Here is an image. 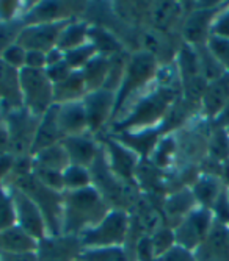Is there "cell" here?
Masks as SVG:
<instances>
[{
	"mask_svg": "<svg viewBox=\"0 0 229 261\" xmlns=\"http://www.w3.org/2000/svg\"><path fill=\"white\" fill-rule=\"evenodd\" d=\"M108 211L96 188L88 186L79 191H70L63 199L61 234L80 236L86 228L99 224Z\"/></svg>",
	"mask_w": 229,
	"mask_h": 261,
	"instance_id": "6da1fadb",
	"label": "cell"
},
{
	"mask_svg": "<svg viewBox=\"0 0 229 261\" xmlns=\"http://www.w3.org/2000/svg\"><path fill=\"white\" fill-rule=\"evenodd\" d=\"M129 218L123 210H110L105 218L95 227L80 233L83 249L124 247L129 234Z\"/></svg>",
	"mask_w": 229,
	"mask_h": 261,
	"instance_id": "7a4b0ae2",
	"label": "cell"
},
{
	"mask_svg": "<svg viewBox=\"0 0 229 261\" xmlns=\"http://www.w3.org/2000/svg\"><path fill=\"white\" fill-rule=\"evenodd\" d=\"M19 86L22 105L32 114L41 117L54 105V83L48 77L45 69H20Z\"/></svg>",
	"mask_w": 229,
	"mask_h": 261,
	"instance_id": "3957f363",
	"label": "cell"
},
{
	"mask_svg": "<svg viewBox=\"0 0 229 261\" xmlns=\"http://www.w3.org/2000/svg\"><path fill=\"white\" fill-rule=\"evenodd\" d=\"M155 70L157 63L149 52H140L129 60V63L126 64L123 82L117 91V103H114L113 114H117L121 108H124L126 102H129L133 94L139 92L154 79V75L157 74Z\"/></svg>",
	"mask_w": 229,
	"mask_h": 261,
	"instance_id": "277c9868",
	"label": "cell"
},
{
	"mask_svg": "<svg viewBox=\"0 0 229 261\" xmlns=\"http://www.w3.org/2000/svg\"><path fill=\"white\" fill-rule=\"evenodd\" d=\"M176 92L170 86L160 88L155 92H151L149 96H145L135 107V111L130 113L126 121L120 125L121 128H142L148 127L151 124H155L157 121L164 119L167 116L170 105L174 102Z\"/></svg>",
	"mask_w": 229,
	"mask_h": 261,
	"instance_id": "5b68a950",
	"label": "cell"
},
{
	"mask_svg": "<svg viewBox=\"0 0 229 261\" xmlns=\"http://www.w3.org/2000/svg\"><path fill=\"white\" fill-rule=\"evenodd\" d=\"M214 222L215 218L211 210L196 206L186 219H182L173 228L176 244L195 252L204 243V240L208 238Z\"/></svg>",
	"mask_w": 229,
	"mask_h": 261,
	"instance_id": "8992f818",
	"label": "cell"
},
{
	"mask_svg": "<svg viewBox=\"0 0 229 261\" xmlns=\"http://www.w3.org/2000/svg\"><path fill=\"white\" fill-rule=\"evenodd\" d=\"M11 197L14 202V211H16V225L20 227L27 234H30L33 240L38 243L49 236L48 224H45L44 215L38 203L20 189L13 186Z\"/></svg>",
	"mask_w": 229,
	"mask_h": 261,
	"instance_id": "52a82bcc",
	"label": "cell"
},
{
	"mask_svg": "<svg viewBox=\"0 0 229 261\" xmlns=\"http://www.w3.org/2000/svg\"><path fill=\"white\" fill-rule=\"evenodd\" d=\"M66 23L67 20L30 23V25L24 27V30L19 32L16 36V44L24 47L26 50H39L49 54L51 50L57 49L60 33Z\"/></svg>",
	"mask_w": 229,
	"mask_h": 261,
	"instance_id": "ba28073f",
	"label": "cell"
},
{
	"mask_svg": "<svg viewBox=\"0 0 229 261\" xmlns=\"http://www.w3.org/2000/svg\"><path fill=\"white\" fill-rule=\"evenodd\" d=\"M41 117L32 114L24 107L19 110H11V119L8 128V147L17 155L32 152L33 139Z\"/></svg>",
	"mask_w": 229,
	"mask_h": 261,
	"instance_id": "9c48e42d",
	"label": "cell"
},
{
	"mask_svg": "<svg viewBox=\"0 0 229 261\" xmlns=\"http://www.w3.org/2000/svg\"><path fill=\"white\" fill-rule=\"evenodd\" d=\"M83 252L79 236L57 234L38 243L36 261H74Z\"/></svg>",
	"mask_w": 229,
	"mask_h": 261,
	"instance_id": "30bf717a",
	"label": "cell"
},
{
	"mask_svg": "<svg viewBox=\"0 0 229 261\" xmlns=\"http://www.w3.org/2000/svg\"><path fill=\"white\" fill-rule=\"evenodd\" d=\"M224 5L220 4L214 8H198L190 13V16L186 19L184 29H182V35H184V39L189 45L199 47L208 44L214 20L224 8Z\"/></svg>",
	"mask_w": 229,
	"mask_h": 261,
	"instance_id": "8fae6325",
	"label": "cell"
},
{
	"mask_svg": "<svg viewBox=\"0 0 229 261\" xmlns=\"http://www.w3.org/2000/svg\"><path fill=\"white\" fill-rule=\"evenodd\" d=\"M82 102H83L85 113H86L88 130H98L114 113L117 94L111 91H107V89L91 91V92L85 94Z\"/></svg>",
	"mask_w": 229,
	"mask_h": 261,
	"instance_id": "7c38bea8",
	"label": "cell"
},
{
	"mask_svg": "<svg viewBox=\"0 0 229 261\" xmlns=\"http://www.w3.org/2000/svg\"><path fill=\"white\" fill-rule=\"evenodd\" d=\"M195 255L198 261H229V225L215 221Z\"/></svg>",
	"mask_w": 229,
	"mask_h": 261,
	"instance_id": "4fadbf2b",
	"label": "cell"
},
{
	"mask_svg": "<svg viewBox=\"0 0 229 261\" xmlns=\"http://www.w3.org/2000/svg\"><path fill=\"white\" fill-rule=\"evenodd\" d=\"M61 141H63V133L58 125V105H52L41 116L30 153L38 155L45 149L60 144Z\"/></svg>",
	"mask_w": 229,
	"mask_h": 261,
	"instance_id": "5bb4252c",
	"label": "cell"
},
{
	"mask_svg": "<svg viewBox=\"0 0 229 261\" xmlns=\"http://www.w3.org/2000/svg\"><path fill=\"white\" fill-rule=\"evenodd\" d=\"M58 125L63 133V139L67 136L83 135L88 130L86 113L82 100L58 105Z\"/></svg>",
	"mask_w": 229,
	"mask_h": 261,
	"instance_id": "9a60e30c",
	"label": "cell"
},
{
	"mask_svg": "<svg viewBox=\"0 0 229 261\" xmlns=\"http://www.w3.org/2000/svg\"><path fill=\"white\" fill-rule=\"evenodd\" d=\"M83 135L67 136L61 141V144H63L67 156H70L71 164L88 169L89 166H93V163L99 156V150L95 142L89 138H85Z\"/></svg>",
	"mask_w": 229,
	"mask_h": 261,
	"instance_id": "2e32d148",
	"label": "cell"
},
{
	"mask_svg": "<svg viewBox=\"0 0 229 261\" xmlns=\"http://www.w3.org/2000/svg\"><path fill=\"white\" fill-rule=\"evenodd\" d=\"M36 249L38 241L17 225L0 231V255L36 253Z\"/></svg>",
	"mask_w": 229,
	"mask_h": 261,
	"instance_id": "e0dca14e",
	"label": "cell"
},
{
	"mask_svg": "<svg viewBox=\"0 0 229 261\" xmlns=\"http://www.w3.org/2000/svg\"><path fill=\"white\" fill-rule=\"evenodd\" d=\"M202 108L205 116L209 119L214 117L229 103V74H224L215 82H211L208 85L204 96H202Z\"/></svg>",
	"mask_w": 229,
	"mask_h": 261,
	"instance_id": "ac0fdd59",
	"label": "cell"
},
{
	"mask_svg": "<svg viewBox=\"0 0 229 261\" xmlns=\"http://www.w3.org/2000/svg\"><path fill=\"white\" fill-rule=\"evenodd\" d=\"M226 189L224 181L215 174H202L193 185L192 193L196 199V203L202 208L212 210L221 193Z\"/></svg>",
	"mask_w": 229,
	"mask_h": 261,
	"instance_id": "d6986e66",
	"label": "cell"
},
{
	"mask_svg": "<svg viewBox=\"0 0 229 261\" xmlns=\"http://www.w3.org/2000/svg\"><path fill=\"white\" fill-rule=\"evenodd\" d=\"M0 102L10 103L13 110L24 107L19 86V70L7 66L2 60H0Z\"/></svg>",
	"mask_w": 229,
	"mask_h": 261,
	"instance_id": "ffe728a7",
	"label": "cell"
},
{
	"mask_svg": "<svg viewBox=\"0 0 229 261\" xmlns=\"http://www.w3.org/2000/svg\"><path fill=\"white\" fill-rule=\"evenodd\" d=\"M83 92H88L83 75L80 70H74L67 79L54 85V105L77 102Z\"/></svg>",
	"mask_w": 229,
	"mask_h": 261,
	"instance_id": "44dd1931",
	"label": "cell"
},
{
	"mask_svg": "<svg viewBox=\"0 0 229 261\" xmlns=\"http://www.w3.org/2000/svg\"><path fill=\"white\" fill-rule=\"evenodd\" d=\"M67 166H71V161H70V156H67L63 144L60 142V144L52 146L49 149L39 152L38 155H35L32 169L63 174Z\"/></svg>",
	"mask_w": 229,
	"mask_h": 261,
	"instance_id": "7402d4cb",
	"label": "cell"
},
{
	"mask_svg": "<svg viewBox=\"0 0 229 261\" xmlns=\"http://www.w3.org/2000/svg\"><path fill=\"white\" fill-rule=\"evenodd\" d=\"M108 66H110V57L98 54L80 70L88 92L98 91V89L104 88V83H105V79H107V74H108Z\"/></svg>",
	"mask_w": 229,
	"mask_h": 261,
	"instance_id": "603a6c76",
	"label": "cell"
},
{
	"mask_svg": "<svg viewBox=\"0 0 229 261\" xmlns=\"http://www.w3.org/2000/svg\"><path fill=\"white\" fill-rule=\"evenodd\" d=\"M88 30H89L88 25H85L82 22H67L60 33L57 49L61 54H66V52L86 44L88 42Z\"/></svg>",
	"mask_w": 229,
	"mask_h": 261,
	"instance_id": "cb8c5ba5",
	"label": "cell"
},
{
	"mask_svg": "<svg viewBox=\"0 0 229 261\" xmlns=\"http://www.w3.org/2000/svg\"><path fill=\"white\" fill-rule=\"evenodd\" d=\"M126 146L121 144H114L110 142V164L108 168L113 174L121 175V177H129L133 172V168L136 164V156L133 152L129 149H124Z\"/></svg>",
	"mask_w": 229,
	"mask_h": 261,
	"instance_id": "d4e9b609",
	"label": "cell"
},
{
	"mask_svg": "<svg viewBox=\"0 0 229 261\" xmlns=\"http://www.w3.org/2000/svg\"><path fill=\"white\" fill-rule=\"evenodd\" d=\"M196 206H199V205L196 203V199H195L193 193L184 189V191H179L177 194H174V196H171L168 199L167 213L171 218H176L177 224H179L182 219H186Z\"/></svg>",
	"mask_w": 229,
	"mask_h": 261,
	"instance_id": "484cf974",
	"label": "cell"
},
{
	"mask_svg": "<svg viewBox=\"0 0 229 261\" xmlns=\"http://www.w3.org/2000/svg\"><path fill=\"white\" fill-rule=\"evenodd\" d=\"M80 256L86 261H130L126 247L83 249Z\"/></svg>",
	"mask_w": 229,
	"mask_h": 261,
	"instance_id": "4316f807",
	"label": "cell"
},
{
	"mask_svg": "<svg viewBox=\"0 0 229 261\" xmlns=\"http://www.w3.org/2000/svg\"><path fill=\"white\" fill-rule=\"evenodd\" d=\"M63 185L70 191H79V189L91 186V174L86 168L71 164L63 172Z\"/></svg>",
	"mask_w": 229,
	"mask_h": 261,
	"instance_id": "83f0119b",
	"label": "cell"
},
{
	"mask_svg": "<svg viewBox=\"0 0 229 261\" xmlns=\"http://www.w3.org/2000/svg\"><path fill=\"white\" fill-rule=\"evenodd\" d=\"M63 55H64V61L70 64V67L73 70H82L91 60L98 55V50L95 49V45L88 41L86 44L77 47V49L66 52Z\"/></svg>",
	"mask_w": 229,
	"mask_h": 261,
	"instance_id": "f1b7e54d",
	"label": "cell"
},
{
	"mask_svg": "<svg viewBox=\"0 0 229 261\" xmlns=\"http://www.w3.org/2000/svg\"><path fill=\"white\" fill-rule=\"evenodd\" d=\"M209 153L214 161L224 163L229 160V133L223 128H215L209 141Z\"/></svg>",
	"mask_w": 229,
	"mask_h": 261,
	"instance_id": "f546056e",
	"label": "cell"
},
{
	"mask_svg": "<svg viewBox=\"0 0 229 261\" xmlns=\"http://www.w3.org/2000/svg\"><path fill=\"white\" fill-rule=\"evenodd\" d=\"M154 253L157 258H160L164 253H167L171 247L176 246V238H174V231L173 228H157L152 236H149Z\"/></svg>",
	"mask_w": 229,
	"mask_h": 261,
	"instance_id": "4dcf8cb0",
	"label": "cell"
},
{
	"mask_svg": "<svg viewBox=\"0 0 229 261\" xmlns=\"http://www.w3.org/2000/svg\"><path fill=\"white\" fill-rule=\"evenodd\" d=\"M16 225V211L11 193L0 188V231Z\"/></svg>",
	"mask_w": 229,
	"mask_h": 261,
	"instance_id": "1f68e13d",
	"label": "cell"
},
{
	"mask_svg": "<svg viewBox=\"0 0 229 261\" xmlns=\"http://www.w3.org/2000/svg\"><path fill=\"white\" fill-rule=\"evenodd\" d=\"M205 45H208V49L214 55V58L220 63V66L229 74V39L211 36Z\"/></svg>",
	"mask_w": 229,
	"mask_h": 261,
	"instance_id": "d6a6232c",
	"label": "cell"
},
{
	"mask_svg": "<svg viewBox=\"0 0 229 261\" xmlns=\"http://www.w3.org/2000/svg\"><path fill=\"white\" fill-rule=\"evenodd\" d=\"M26 57H27V50L24 47H20L19 44H10L2 50V55H0V60H2L7 66L20 70L26 67Z\"/></svg>",
	"mask_w": 229,
	"mask_h": 261,
	"instance_id": "836d02e7",
	"label": "cell"
},
{
	"mask_svg": "<svg viewBox=\"0 0 229 261\" xmlns=\"http://www.w3.org/2000/svg\"><path fill=\"white\" fill-rule=\"evenodd\" d=\"M180 10L177 4L173 2H164V4H158V7L154 10V22L160 29H167L170 27L173 20L177 19Z\"/></svg>",
	"mask_w": 229,
	"mask_h": 261,
	"instance_id": "e575fe53",
	"label": "cell"
},
{
	"mask_svg": "<svg viewBox=\"0 0 229 261\" xmlns=\"http://www.w3.org/2000/svg\"><path fill=\"white\" fill-rule=\"evenodd\" d=\"M211 36H220V38L229 39V4H226L224 8L215 17L212 30H211Z\"/></svg>",
	"mask_w": 229,
	"mask_h": 261,
	"instance_id": "d590c367",
	"label": "cell"
},
{
	"mask_svg": "<svg viewBox=\"0 0 229 261\" xmlns=\"http://www.w3.org/2000/svg\"><path fill=\"white\" fill-rule=\"evenodd\" d=\"M158 261H198V259H196L195 252L176 244L167 253H164L162 256H160Z\"/></svg>",
	"mask_w": 229,
	"mask_h": 261,
	"instance_id": "8d00e7d4",
	"label": "cell"
},
{
	"mask_svg": "<svg viewBox=\"0 0 229 261\" xmlns=\"http://www.w3.org/2000/svg\"><path fill=\"white\" fill-rule=\"evenodd\" d=\"M26 67L29 69H45L48 67V54L39 50H27Z\"/></svg>",
	"mask_w": 229,
	"mask_h": 261,
	"instance_id": "74e56055",
	"label": "cell"
},
{
	"mask_svg": "<svg viewBox=\"0 0 229 261\" xmlns=\"http://www.w3.org/2000/svg\"><path fill=\"white\" fill-rule=\"evenodd\" d=\"M212 121H214L215 128H223V130L229 128V103L214 117Z\"/></svg>",
	"mask_w": 229,
	"mask_h": 261,
	"instance_id": "f35d334b",
	"label": "cell"
},
{
	"mask_svg": "<svg viewBox=\"0 0 229 261\" xmlns=\"http://www.w3.org/2000/svg\"><path fill=\"white\" fill-rule=\"evenodd\" d=\"M0 256L2 261H36V253H8Z\"/></svg>",
	"mask_w": 229,
	"mask_h": 261,
	"instance_id": "ab89813d",
	"label": "cell"
},
{
	"mask_svg": "<svg viewBox=\"0 0 229 261\" xmlns=\"http://www.w3.org/2000/svg\"><path fill=\"white\" fill-rule=\"evenodd\" d=\"M221 172H223L221 175L226 181V186H229V160L221 164Z\"/></svg>",
	"mask_w": 229,
	"mask_h": 261,
	"instance_id": "60d3db41",
	"label": "cell"
},
{
	"mask_svg": "<svg viewBox=\"0 0 229 261\" xmlns=\"http://www.w3.org/2000/svg\"><path fill=\"white\" fill-rule=\"evenodd\" d=\"M226 194H227V200H229V186H226Z\"/></svg>",
	"mask_w": 229,
	"mask_h": 261,
	"instance_id": "b9f144b4",
	"label": "cell"
},
{
	"mask_svg": "<svg viewBox=\"0 0 229 261\" xmlns=\"http://www.w3.org/2000/svg\"><path fill=\"white\" fill-rule=\"evenodd\" d=\"M74 261H86V259H83L82 256H79V258H77V259H74Z\"/></svg>",
	"mask_w": 229,
	"mask_h": 261,
	"instance_id": "7bdbcfd3",
	"label": "cell"
},
{
	"mask_svg": "<svg viewBox=\"0 0 229 261\" xmlns=\"http://www.w3.org/2000/svg\"><path fill=\"white\" fill-rule=\"evenodd\" d=\"M0 261H2V256H0Z\"/></svg>",
	"mask_w": 229,
	"mask_h": 261,
	"instance_id": "ee69618b",
	"label": "cell"
},
{
	"mask_svg": "<svg viewBox=\"0 0 229 261\" xmlns=\"http://www.w3.org/2000/svg\"><path fill=\"white\" fill-rule=\"evenodd\" d=\"M227 133H229V128H227Z\"/></svg>",
	"mask_w": 229,
	"mask_h": 261,
	"instance_id": "f6af8a7d",
	"label": "cell"
}]
</instances>
